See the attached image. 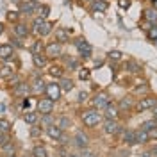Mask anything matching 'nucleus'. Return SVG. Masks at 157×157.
Returning a JSON list of instances; mask_svg holds the SVG:
<instances>
[{"instance_id":"obj_20","label":"nucleus","mask_w":157,"mask_h":157,"mask_svg":"<svg viewBox=\"0 0 157 157\" xmlns=\"http://www.w3.org/2000/svg\"><path fill=\"white\" fill-rule=\"evenodd\" d=\"M9 57H13V47L11 45H2L0 47V59L7 61Z\"/></svg>"},{"instance_id":"obj_3","label":"nucleus","mask_w":157,"mask_h":157,"mask_svg":"<svg viewBox=\"0 0 157 157\" xmlns=\"http://www.w3.org/2000/svg\"><path fill=\"white\" fill-rule=\"evenodd\" d=\"M75 47H77L78 54L82 59H89L91 57V45H89L86 39H77L75 41Z\"/></svg>"},{"instance_id":"obj_47","label":"nucleus","mask_w":157,"mask_h":157,"mask_svg":"<svg viewBox=\"0 0 157 157\" xmlns=\"http://www.w3.org/2000/svg\"><path fill=\"white\" fill-rule=\"evenodd\" d=\"M120 7H121V9H127L128 7V0H120Z\"/></svg>"},{"instance_id":"obj_40","label":"nucleus","mask_w":157,"mask_h":157,"mask_svg":"<svg viewBox=\"0 0 157 157\" xmlns=\"http://www.w3.org/2000/svg\"><path fill=\"white\" fill-rule=\"evenodd\" d=\"M41 136V127L39 125H32L30 127V137H39Z\"/></svg>"},{"instance_id":"obj_17","label":"nucleus","mask_w":157,"mask_h":157,"mask_svg":"<svg viewBox=\"0 0 157 157\" xmlns=\"http://www.w3.org/2000/svg\"><path fill=\"white\" fill-rule=\"evenodd\" d=\"M47 134H48V137H52V139H61V137H63V130H61L57 125H50V127L47 128Z\"/></svg>"},{"instance_id":"obj_44","label":"nucleus","mask_w":157,"mask_h":157,"mask_svg":"<svg viewBox=\"0 0 157 157\" xmlns=\"http://www.w3.org/2000/svg\"><path fill=\"white\" fill-rule=\"evenodd\" d=\"M7 20H11V21H16V20H18V13L9 11V13H7Z\"/></svg>"},{"instance_id":"obj_19","label":"nucleus","mask_w":157,"mask_h":157,"mask_svg":"<svg viewBox=\"0 0 157 157\" xmlns=\"http://www.w3.org/2000/svg\"><path fill=\"white\" fill-rule=\"evenodd\" d=\"M105 111V118L107 120H116L118 118V111H120V107H116V105H113V104H109L107 107L104 109Z\"/></svg>"},{"instance_id":"obj_37","label":"nucleus","mask_w":157,"mask_h":157,"mask_svg":"<svg viewBox=\"0 0 157 157\" xmlns=\"http://www.w3.org/2000/svg\"><path fill=\"white\" fill-rule=\"evenodd\" d=\"M130 107H132V100H130V98H123V100L120 102V109H123V111H128Z\"/></svg>"},{"instance_id":"obj_10","label":"nucleus","mask_w":157,"mask_h":157,"mask_svg":"<svg viewBox=\"0 0 157 157\" xmlns=\"http://www.w3.org/2000/svg\"><path fill=\"white\" fill-rule=\"evenodd\" d=\"M38 2H34V0H30V2H21L20 4V11L21 13H25V14H30V13H34V11L38 9Z\"/></svg>"},{"instance_id":"obj_32","label":"nucleus","mask_w":157,"mask_h":157,"mask_svg":"<svg viewBox=\"0 0 157 157\" xmlns=\"http://www.w3.org/2000/svg\"><path fill=\"white\" fill-rule=\"evenodd\" d=\"M93 9L98 11V13H104V11L107 9V2H105V0H98V2L93 4Z\"/></svg>"},{"instance_id":"obj_2","label":"nucleus","mask_w":157,"mask_h":157,"mask_svg":"<svg viewBox=\"0 0 157 157\" xmlns=\"http://www.w3.org/2000/svg\"><path fill=\"white\" fill-rule=\"evenodd\" d=\"M91 104H93V109H105L111 104V98H109L107 93H104V91H100V93H97L95 97H93V100H91Z\"/></svg>"},{"instance_id":"obj_35","label":"nucleus","mask_w":157,"mask_h":157,"mask_svg":"<svg viewBox=\"0 0 157 157\" xmlns=\"http://www.w3.org/2000/svg\"><path fill=\"white\" fill-rule=\"evenodd\" d=\"M11 130V123L7 120H4V118H0V132H4V134H9Z\"/></svg>"},{"instance_id":"obj_39","label":"nucleus","mask_w":157,"mask_h":157,"mask_svg":"<svg viewBox=\"0 0 157 157\" xmlns=\"http://www.w3.org/2000/svg\"><path fill=\"white\" fill-rule=\"evenodd\" d=\"M18 84H20V77L18 75H11V77L7 78V86H9V88H13V86L16 88Z\"/></svg>"},{"instance_id":"obj_24","label":"nucleus","mask_w":157,"mask_h":157,"mask_svg":"<svg viewBox=\"0 0 157 157\" xmlns=\"http://www.w3.org/2000/svg\"><path fill=\"white\" fill-rule=\"evenodd\" d=\"M50 125H54V120H52V116H48V114H43V118L39 120V127L47 130Z\"/></svg>"},{"instance_id":"obj_9","label":"nucleus","mask_w":157,"mask_h":157,"mask_svg":"<svg viewBox=\"0 0 157 157\" xmlns=\"http://www.w3.org/2000/svg\"><path fill=\"white\" fill-rule=\"evenodd\" d=\"M120 130H121V128H120V125H118L114 120H105V121H104V132H105V134H116Z\"/></svg>"},{"instance_id":"obj_43","label":"nucleus","mask_w":157,"mask_h":157,"mask_svg":"<svg viewBox=\"0 0 157 157\" xmlns=\"http://www.w3.org/2000/svg\"><path fill=\"white\" fill-rule=\"evenodd\" d=\"M78 77H80V80H88L89 78V71L86 68H82L80 71H78Z\"/></svg>"},{"instance_id":"obj_25","label":"nucleus","mask_w":157,"mask_h":157,"mask_svg":"<svg viewBox=\"0 0 157 157\" xmlns=\"http://www.w3.org/2000/svg\"><path fill=\"white\" fill-rule=\"evenodd\" d=\"M145 18L150 21V23H157V9H147L145 11Z\"/></svg>"},{"instance_id":"obj_18","label":"nucleus","mask_w":157,"mask_h":157,"mask_svg":"<svg viewBox=\"0 0 157 157\" xmlns=\"http://www.w3.org/2000/svg\"><path fill=\"white\" fill-rule=\"evenodd\" d=\"M32 63H34V66H38V68H43V66H47V56H43V54H34L32 56Z\"/></svg>"},{"instance_id":"obj_41","label":"nucleus","mask_w":157,"mask_h":157,"mask_svg":"<svg viewBox=\"0 0 157 157\" xmlns=\"http://www.w3.org/2000/svg\"><path fill=\"white\" fill-rule=\"evenodd\" d=\"M66 66H68L70 70H75L78 66V61L77 59H73V57H68L66 59Z\"/></svg>"},{"instance_id":"obj_51","label":"nucleus","mask_w":157,"mask_h":157,"mask_svg":"<svg viewBox=\"0 0 157 157\" xmlns=\"http://www.w3.org/2000/svg\"><path fill=\"white\" fill-rule=\"evenodd\" d=\"M152 114H154V118H155V120H157V105H155V107H154V113H152Z\"/></svg>"},{"instance_id":"obj_46","label":"nucleus","mask_w":157,"mask_h":157,"mask_svg":"<svg viewBox=\"0 0 157 157\" xmlns=\"http://www.w3.org/2000/svg\"><path fill=\"white\" fill-rule=\"evenodd\" d=\"M86 98H88V93H86V91H80V93H78V102H84Z\"/></svg>"},{"instance_id":"obj_49","label":"nucleus","mask_w":157,"mask_h":157,"mask_svg":"<svg viewBox=\"0 0 157 157\" xmlns=\"http://www.w3.org/2000/svg\"><path fill=\"white\" fill-rule=\"evenodd\" d=\"M13 43H14L16 47H21V38H13Z\"/></svg>"},{"instance_id":"obj_38","label":"nucleus","mask_w":157,"mask_h":157,"mask_svg":"<svg viewBox=\"0 0 157 157\" xmlns=\"http://www.w3.org/2000/svg\"><path fill=\"white\" fill-rule=\"evenodd\" d=\"M107 57L111 59V61H120V59L123 57V54L121 52H118V50H113V52H109Z\"/></svg>"},{"instance_id":"obj_11","label":"nucleus","mask_w":157,"mask_h":157,"mask_svg":"<svg viewBox=\"0 0 157 157\" xmlns=\"http://www.w3.org/2000/svg\"><path fill=\"white\" fill-rule=\"evenodd\" d=\"M34 32H38L39 36H48L50 32H52V23H50V21H47V20H43Z\"/></svg>"},{"instance_id":"obj_21","label":"nucleus","mask_w":157,"mask_h":157,"mask_svg":"<svg viewBox=\"0 0 157 157\" xmlns=\"http://www.w3.org/2000/svg\"><path fill=\"white\" fill-rule=\"evenodd\" d=\"M59 88L63 91H71L73 89V80L68 77H61V82H59Z\"/></svg>"},{"instance_id":"obj_12","label":"nucleus","mask_w":157,"mask_h":157,"mask_svg":"<svg viewBox=\"0 0 157 157\" xmlns=\"http://www.w3.org/2000/svg\"><path fill=\"white\" fill-rule=\"evenodd\" d=\"M150 141V134H148V130L145 128H139L136 130V145H145Z\"/></svg>"},{"instance_id":"obj_29","label":"nucleus","mask_w":157,"mask_h":157,"mask_svg":"<svg viewBox=\"0 0 157 157\" xmlns=\"http://www.w3.org/2000/svg\"><path fill=\"white\" fill-rule=\"evenodd\" d=\"M43 50H45L43 43H41V41H34L32 47H30V54H32V56H34V54H41Z\"/></svg>"},{"instance_id":"obj_26","label":"nucleus","mask_w":157,"mask_h":157,"mask_svg":"<svg viewBox=\"0 0 157 157\" xmlns=\"http://www.w3.org/2000/svg\"><path fill=\"white\" fill-rule=\"evenodd\" d=\"M48 73L52 75V77L61 78V77H63V73H64V70H63V66H50V68H48Z\"/></svg>"},{"instance_id":"obj_30","label":"nucleus","mask_w":157,"mask_h":157,"mask_svg":"<svg viewBox=\"0 0 157 157\" xmlns=\"http://www.w3.org/2000/svg\"><path fill=\"white\" fill-rule=\"evenodd\" d=\"M2 152H4V155L11 157V155H14V154H16V148H14V145L7 143V145H4V147H2Z\"/></svg>"},{"instance_id":"obj_50","label":"nucleus","mask_w":157,"mask_h":157,"mask_svg":"<svg viewBox=\"0 0 157 157\" xmlns=\"http://www.w3.org/2000/svg\"><path fill=\"white\" fill-rule=\"evenodd\" d=\"M150 154H152V157H157V145L150 148Z\"/></svg>"},{"instance_id":"obj_27","label":"nucleus","mask_w":157,"mask_h":157,"mask_svg":"<svg viewBox=\"0 0 157 157\" xmlns=\"http://www.w3.org/2000/svg\"><path fill=\"white\" fill-rule=\"evenodd\" d=\"M70 125H71V121H70V118H66V116H61L57 120V127L61 128V130H66Z\"/></svg>"},{"instance_id":"obj_6","label":"nucleus","mask_w":157,"mask_h":157,"mask_svg":"<svg viewBox=\"0 0 157 157\" xmlns=\"http://www.w3.org/2000/svg\"><path fill=\"white\" fill-rule=\"evenodd\" d=\"M45 93H47V98L50 100H59L61 97V88H59L57 84H47V88H45Z\"/></svg>"},{"instance_id":"obj_1","label":"nucleus","mask_w":157,"mask_h":157,"mask_svg":"<svg viewBox=\"0 0 157 157\" xmlns=\"http://www.w3.org/2000/svg\"><path fill=\"white\" fill-rule=\"evenodd\" d=\"M82 121L88 125V127H97L98 123L102 121V114L98 113L97 109H89L82 113Z\"/></svg>"},{"instance_id":"obj_23","label":"nucleus","mask_w":157,"mask_h":157,"mask_svg":"<svg viewBox=\"0 0 157 157\" xmlns=\"http://www.w3.org/2000/svg\"><path fill=\"white\" fill-rule=\"evenodd\" d=\"M32 155H34V157H48V154H47V148H45V147L36 145V147L32 148Z\"/></svg>"},{"instance_id":"obj_28","label":"nucleus","mask_w":157,"mask_h":157,"mask_svg":"<svg viewBox=\"0 0 157 157\" xmlns=\"http://www.w3.org/2000/svg\"><path fill=\"white\" fill-rule=\"evenodd\" d=\"M38 18H47V16H48V13H50V7L48 6H45V4H43V6H38Z\"/></svg>"},{"instance_id":"obj_16","label":"nucleus","mask_w":157,"mask_h":157,"mask_svg":"<svg viewBox=\"0 0 157 157\" xmlns=\"http://www.w3.org/2000/svg\"><path fill=\"white\" fill-rule=\"evenodd\" d=\"M14 36L16 38H27L29 36V29H27V25H23V23H16L14 25Z\"/></svg>"},{"instance_id":"obj_45","label":"nucleus","mask_w":157,"mask_h":157,"mask_svg":"<svg viewBox=\"0 0 157 157\" xmlns=\"http://www.w3.org/2000/svg\"><path fill=\"white\" fill-rule=\"evenodd\" d=\"M148 36L152 39H157V27H152V29L148 30Z\"/></svg>"},{"instance_id":"obj_14","label":"nucleus","mask_w":157,"mask_h":157,"mask_svg":"<svg viewBox=\"0 0 157 157\" xmlns=\"http://www.w3.org/2000/svg\"><path fill=\"white\" fill-rule=\"evenodd\" d=\"M121 139H123V143L128 145V147L136 145V130H125L123 136H121Z\"/></svg>"},{"instance_id":"obj_42","label":"nucleus","mask_w":157,"mask_h":157,"mask_svg":"<svg viewBox=\"0 0 157 157\" xmlns=\"http://www.w3.org/2000/svg\"><path fill=\"white\" fill-rule=\"evenodd\" d=\"M11 141V137L7 134H4V132H0V147H4V145H7Z\"/></svg>"},{"instance_id":"obj_22","label":"nucleus","mask_w":157,"mask_h":157,"mask_svg":"<svg viewBox=\"0 0 157 157\" xmlns=\"http://www.w3.org/2000/svg\"><path fill=\"white\" fill-rule=\"evenodd\" d=\"M23 121L29 123V125H36V123L39 121L38 113H25V114H23Z\"/></svg>"},{"instance_id":"obj_52","label":"nucleus","mask_w":157,"mask_h":157,"mask_svg":"<svg viewBox=\"0 0 157 157\" xmlns=\"http://www.w3.org/2000/svg\"><path fill=\"white\" fill-rule=\"evenodd\" d=\"M2 30H4V23H0V34H2Z\"/></svg>"},{"instance_id":"obj_4","label":"nucleus","mask_w":157,"mask_h":157,"mask_svg":"<svg viewBox=\"0 0 157 157\" xmlns=\"http://www.w3.org/2000/svg\"><path fill=\"white\" fill-rule=\"evenodd\" d=\"M73 145H75L77 148H88L89 147V137L86 136V132L77 130L75 136H73Z\"/></svg>"},{"instance_id":"obj_48","label":"nucleus","mask_w":157,"mask_h":157,"mask_svg":"<svg viewBox=\"0 0 157 157\" xmlns=\"http://www.w3.org/2000/svg\"><path fill=\"white\" fill-rule=\"evenodd\" d=\"M148 134H150V139H157V128H154V130H150Z\"/></svg>"},{"instance_id":"obj_7","label":"nucleus","mask_w":157,"mask_h":157,"mask_svg":"<svg viewBox=\"0 0 157 157\" xmlns=\"http://www.w3.org/2000/svg\"><path fill=\"white\" fill-rule=\"evenodd\" d=\"M45 52H47V56L48 57H59L61 56V52H63V47H61V43L56 41V43H50L45 47Z\"/></svg>"},{"instance_id":"obj_36","label":"nucleus","mask_w":157,"mask_h":157,"mask_svg":"<svg viewBox=\"0 0 157 157\" xmlns=\"http://www.w3.org/2000/svg\"><path fill=\"white\" fill-rule=\"evenodd\" d=\"M127 70L128 71H132V73H137V71H141V66H139L137 63H134V61H128L127 63Z\"/></svg>"},{"instance_id":"obj_5","label":"nucleus","mask_w":157,"mask_h":157,"mask_svg":"<svg viewBox=\"0 0 157 157\" xmlns=\"http://www.w3.org/2000/svg\"><path fill=\"white\" fill-rule=\"evenodd\" d=\"M52 109H54V100H50V98H43V100H39L38 102V113L39 114H50Z\"/></svg>"},{"instance_id":"obj_54","label":"nucleus","mask_w":157,"mask_h":157,"mask_svg":"<svg viewBox=\"0 0 157 157\" xmlns=\"http://www.w3.org/2000/svg\"><path fill=\"white\" fill-rule=\"evenodd\" d=\"M30 157H34V155H30Z\"/></svg>"},{"instance_id":"obj_31","label":"nucleus","mask_w":157,"mask_h":157,"mask_svg":"<svg viewBox=\"0 0 157 157\" xmlns=\"http://www.w3.org/2000/svg\"><path fill=\"white\" fill-rule=\"evenodd\" d=\"M141 128H145V130H154V128H157V120L155 118H152V120H148V121H145L143 125H141Z\"/></svg>"},{"instance_id":"obj_13","label":"nucleus","mask_w":157,"mask_h":157,"mask_svg":"<svg viewBox=\"0 0 157 157\" xmlns=\"http://www.w3.org/2000/svg\"><path fill=\"white\" fill-rule=\"evenodd\" d=\"M45 88H47L45 80L41 77H38V78H34V82H32V86H30V91H32V93H43Z\"/></svg>"},{"instance_id":"obj_53","label":"nucleus","mask_w":157,"mask_h":157,"mask_svg":"<svg viewBox=\"0 0 157 157\" xmlns=\"http://www.w3.org/2000/svg\"><path fill=\"white\" fill-rule=\"evenodd\" d=\"M155 9H157V0H155Z\"/></svg>"},{"instance_id":"obj_33","label":"nucleus","mask_w":157,"mask_h":157,"mask_svg":"<svg viewBox=\"0 0 157 157\" xmlns=\"http://www.w3.org/2000/svg\"><path fill=\"white\" fill-rule=\"evenodd\" d=\"M0 75H2V77H7V78H9L11 75H14V70L11 68V66H7V64H4V66L0 68Z\"/></svg>"},{"instance_id":"obj_34","label":"nucleus","mask_w":157,"mask_h":157,"mask_svg":"<svg viewBox=\"0 0 157 157\" xmlns=\"http://www.w3.org/2000/svg\"><path fill=\"white\" fill-rule=\"evenodd\" d=\"M56 36H57L59 43H66V41H68V32H66L64 29H59L57 32H56Z\"/></svg>"},{"instance_id":"obj_15","label":"nucleus","mask_w":157,"mask_h":157,"mask_svg":"<svg viewBox=\"0 0 157 157\" xmlns=\"http://www.w3.org/2000/svg\"><path fill=\"white\" fill-rule=\"evenodd\" d=\"M29 93H30V86L25 84V82H20L18 86L14 88V95H16V97H27Z\"/></svg>"},{"instance_id":"obj_8","label":"nucleus","mask_w":157,"mask_h":157,"mask_svg":"<svg viewBox=\"0 0 157 157\" xmlns=\"http://www.w3.org/2000/svg\"><path fill=\"white\" fill-rule=\"evenodd\" d=\"M155 105H157V100H155V98L147 97V98H143L141 102H137L136 109H137V111H147V109H154Z\"/></svg>"}]
</instances>
